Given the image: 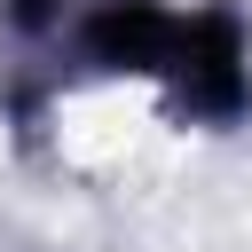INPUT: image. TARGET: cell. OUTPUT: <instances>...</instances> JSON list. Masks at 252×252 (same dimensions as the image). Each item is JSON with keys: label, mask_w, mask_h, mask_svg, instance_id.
Returning a JSON list of instances; mask_svg holds the SVG:
<instances>
[{"label": "cell", "mask_w": 252, "mask_h": 252, "mask_svg": "<svg viewBox=\"0 0 252 252\" xmlns=\"http://www.w3.org/2000/svg\"><path fill=\"white\" fill-rule=\"evenodd\" d=\"M173 118H165V94L142 79V71H87L71 87H55L47 118H39V150L63 181L79 189H118L134 181L158 150H165Z\"/></svg>", "instance_id": "obj_1"}]
</instances>
